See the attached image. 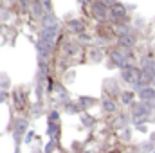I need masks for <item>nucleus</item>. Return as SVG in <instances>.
Segmentation results:
<instances>
[{
    "label": "nucleus",
    "instance_id": "obj_1",
    "mask_svg": "<svg viewBox=\"0 0 155 153\" xmlns=\"http://www.w3.org/2000/svg\"><path fill=\"white\" fill-rule=\"evenodd\" d=\"M141 74H143V70H139V69H135V67H124V69L121 70L123 79H124L126 83H132V85H139Z\"/></svg>",
    "mask_w": 155,
    "mask_h": 153
},
{
    "label": "nucleus",
    "instance_id": "obj_2",
    "mask_svg": "<svg viewBox=\"0 0 155 153\" xmlns=\"http://www.w3.org/2000/svg\"><path fill=\"white\" fill-rule=\"evenodd\" d=\"M110 15H112V18H116V20L121 22V20L126 16V9H124V5H123V4L116 2V4L110 7Z\"/></svg>",
    "mask_w": 155,
    "mask_h": 153
},
{
    "label": "nucleus",
    "instance_id": "obj_3",
    "mask_svg": "<svg viewBox=\"0 0 155 153\" xmlns=\"http://www.w3.org/2000/svg\"><path fill=\"white\" fill-rule=\"evenodd\" d=\"M150 114V110L144 106V105H134V121H144L146 115Z\"/></svg>",
    "mask_w": 155,
    "mask_h": 153
},
{
    "label": "nucleus",
    "instance_id": "obj_4",
    "mask_svg": "<svg viewBox=\"0 0 155 153\" xmlns=\"http://www.w3.org/2000/svg\"><path fill=\"white\" fill-rule=\"evenodd\" d=\"M92 15L96 18H105L107 16V5H103L101 2H92Z\"/></svg>",
    "mask_w": 155,
    "mask_h": 153
},
{
    "label": "nucleus",
    "instance_id": "obj_5",
    "mask_svg": "<svg viewBox=\"0 0 155 153\" xmlns=\"http://www.w3.org/2000/svg\"><path fill=\"white\" fill-rule=\"evenodd\" d=\"M135 45V38L134 36H130V34H121V38H119V47H123V49H132Z\"/></svg>",
    "mask_w": 155,
    "mask_h": 153
},
{
    "label": "nucleus",
    "instance_id": "obj_6",
    "mask_svg": "<svg viewBox=\"0 0 155 153\" xmlns=\"http://www.w3.org/2000/svg\"><path fill=\"white\" fill-rule=\"evenodd\" d=\"M141 99H144V101H155V88L152 86H144V88H141Z\"/></svg>",
    "mask_w": 155,
    "mask_h": 153
},
{
    "label": "nucleus",
    "instance_id": "obj_7",
    "mask_svg": "<svg viewBox=\"0 0 155 153\" xmlns=\"http://www.w3.org/2000/svg\"><path fill=\"white\" fill-rule=\"evenodd\" d=\"M67 27H69L72 33H78V34L85 33V25H83V22H79V20H71V22L67 24Z\"/></svg>",
    "mask_w": 155,
    "mask_h": 153
},
{
    "label": "nucleus",
    "instance_id": "obj_8",
    "mask_svg": "<svg viewBox=\"0 0 155 153\" xmlns=\"http://www.w3.org/2000/svg\"><path fill=\"white\" fill-rule=\"evenodd\" d=\"M110 60H112V61H116L117 65H123V69L126 67V65H124V63H126V58H124L119 50H114V52L110 54Z\"/></svg>",
    "mask_w": 155,
    "mask_h": 153
},
{
    "label": "nucleus",
    "instance_id": "obj_9",
    "mask_svg": "<svg viewBox=\"0 0 155 153\" xmlns=\"http://www.w3.org/2000/svg\"><path fill=\"white\" fill-rule=\"evenodd\" d=\"M54 34H56V27H45L43 29V33H41V38L43 40H49V41H52V38H54Z\"/></svg>",
    "mask_w": 155,
    "mask_h": 153
},
{
    "label": "nucleus",
    "instance_id": "obj_10",
    "mask_svg": "<svg viewBox=\"0 0 155 153\" xmlns=\"http://www.w3.org/2000/svg\"><path fill=\"white\" fill-rule=\"evenodd\" d=\"M99 36H103V38H110L112 36V29L110 27H107V25H99Z\"/></svg>",
    "mask_w": 155,
    "mask_h": 153
},
{
    "label": "nucleus",
    "instance_id": "obj_11",
    "mask_svg": "<svg viewBox=\"0 0 155 153\" xmlns=\"http://www.w3.org/2000/svg\"><path fill=\"white\" fill-rule=\"evenodd\" d=\"M103 106H105L107 112H114V110H116V103L110 101V99H105V101H103Z\"/></svg>",
    "mask_w": 155,
    "mask_h": 153
},
{
    "label": "nucleus",
    "instance_id": "obj_12",
    "mask_svg": "<svg viewBox=\"0 0 155 153\" xmlns=\"http://www.w3.org/2000/svg\"><path fill=\"white\" fill-rule=\"evenodd\" d=\"M121 99H123V103H124V105H130V103H132V99H134V94H132V92H124V94L121 96Z\"/></svg>",
    "mask_w": 155,
    "mask_h": 153
},
{
    "label": "nucleus",
    "instance_id": "obj_13",
    "mask_svg": "<svg viewBox=\"0 0 155 153\" xmlns=\"http://www.w3.org/2000/svg\"><path fill=\"white\" fill-rule=\"evenodd\" d=\"M43 24H45V27H54L56 20H54V16H45L43 18Z\"/></svg>",
    "mask_w": 155,
    "mask_h": 153
},
{
    "label": "nucleus",
    "instance_id": "obj_14",
    "mask_svg": "<svg viewBox=\"0 0 155 153\" xmlns=\"http://www.w3.org/2000/svg\"><path fill=\"white\" fill-rule=\"evenodd\" d=\"M49 133H51V135H56V133H58V126H56V124H51V126H49Z\"/></svg>",
    "mask_w": 155,
    "mask_h": 153
},
{
    "label": "nucleus",
    "instance_id": "obj_15",
    "mask_svg": "<svg viewBox=\"0 0 155 153\" xmlns=\"http://www.w3.org/2000/svg\"><path fill=\"white\" fill-rule=\"evenodd\" d=\"M81 103H83L85 106H88L90 103H94V99H90V97H81Z\"/></svg>",
    "mask_w": 155,
    "mask_h": 153
},
{
    "label": "nucleus",
    "instance_id": "obj_16",
    "mask_svg": "<svg viewBox=\"0 0 155 153\" xmlns=\"http://www.w3.org/2000/svg\"><path fill=\"white\" fill-rule=\"evenodd\" d=\"M56 121H58V114L52 112V114H51V122H56Z\"/></svg>",
    "mask_w": 155,
    "mask_h": 153
},
{
    "label": "nucleus",
    "instance_id": "obj_17",
    "mask_svg": "<svg viewBox=\"0 0 155 153\" xmlns=\"http://www.w3.org/2000/svg\"><path fill=\"white\" fill-rule=\"evenodd\" d=\"M43 7H45V9H51V2H49V0H43Z\"/></svg>",
    "mask_w": 155,
    "mask_h": 153
},
{
    "label": "nucleus",
    "instance_id": "obj_18",
    "mask_svg": "<svg viewBox=\"0 0 155 153\" xmlns=\"http://www.w3.org/2000/svg\"><path fill=\"white\" fill-rule=\"evenodd\" d=\"M35 11H36V13H40V5H38V2H35Z\"/></svg>",
    "mask_w": 155,
    "mask_h": 153
},
{
    "label": "nucleus",
    "instance_id": "obj_19",
    "mask_svg": "<svg viewBox=\"0 0 155 153\" xmlns=\"http://www.w3.org/2000/svg\"><path fill=\"white\" fill-rule=\"evenodd\" d=\"M0 101H4V94L2 92H0Z\"/></svg>",
    "mask_w": 155,
    "mask_h": 153
},
{
    "label": "nucleus",
    "instance_id": "obj_20",
    "mask_svg": "<svg viewBox=\"0 0 155 153\" xmlns=\"http://www.w3.org/2000/svg\"><path fill=\"white\" fill-rule=\"evenodd\" d=\"M81 2H83V4H87V2H90V0H81Z\"/></svg>",
    "mask_w": 155,
    "mask_h": 153
},
{
    "label": "nucleus",
    "instance_id": "obj_21",
    "mask_svg": "<svg viewBox=\"0 0 155 153\" xmlns=\"http://www.w3.org/2000/svg\"><path fill=\"white\" fill-rule=\"evenodd\" d=\"M110 153H121V151H117V150H114V151H110Z\"/></svg>",
    "mask_w": 155,
    "mask_h": 153
},
{
    "label": "nucleus",
    "instance_id": "obj_22",
    "mask_svg": "<svg viewBox=\"0 0 155 153\" xmlns=\"http://www.w3.org/2000/svg\"><path fill=\"white\" fill-rule=\"evenodd\" d=\"M85 153H92V151H85Z\"/></svg>",
    "mask_w": 155,
    "mask_h": 153
},
{
    "label": "nucleus",
    "instance_id": "obj_23",
    "mask_svg": "<svg viewBox=\"0 0 155 153\" xmlns=\"http://www.w3.org/2000/svg\"><path fill=\"white\" fill-rule=\"evenodd\" d=\"M153 81H155V79H153Z\"/></svg>",
    "mask_w": 155,
    "mask_h": 153
}]
</instances>
